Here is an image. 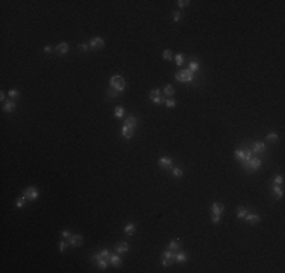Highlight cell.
Returning <instances> with one entry per match:
<instances>
[{"label": "cell", "instance_id": "cell-9", "mask_svg": "<svg viewBox=\"0 0 285 273\" xmlns=\"http://www.w3.org/2000/svg\"><path fill=\"white\" fill-rule=\"evenodd\" d=\"M158 165L161 168H171L173 167V159L170 156H161L158 159Z\"/></svg>", "mask_w": 285, "mask_h": 273}, {"label": "cell", "instance_id": "cell-2", "mask_svg": "<svg viewBox=\"0 0 285 273\" xmlns=\"http://www.w3.org/2000/svg\"><path fill=\"white\" fill-rule=\"evenodd\" d=\"M109 85H111V88H115L117 91L123 93V91H124V87H126V82H124V79H123L122 76L114 75L112 78L109 79Z\"/></svg>", "mask_w": 285, "mask_h": 273}, {"label": "cell", "instance_id": "cell-36", "mask_svg": "<svg viewBox=\"0 0 285 273\" xmlns=\"http://www.w3.org/2000/svg\"><path fill=\"white\" fill-rule=\"evenodd\" d=\"M8 97H9V99H18V97H20V93H18L17 90H9Z\"/></svg>", "mask_w": 285, "mask_h": 273}, {"label": "cell", "instance_id": "cell-45", "mask_svg": "<svg viewBox=\"0 0 285 273\" xmlns=\"http://www.w3.org/2000/svg\"><path fill=\"white\" fill-rule=\"evenodd\" d=\"M220 217L221 216H218V214H212V219H211L212 223H220Z\"/></svg>", "mask_w": 285, "mask_h": 273}, {"label": "cell", "instance_id": "cell-24", "mask_svg": "<svg viewBox=\"0 0 285 273\" xmlns=\"http://www.w3.org/2000/svg\"><path fill=\"white\" fill-rule=\"evenodd\" d=\"M135 229H137V226H135L133 223H127V225L124 226V234L133 235V234H135Z\"/></svg>", "mask_w": 285, "mask_h": 273}, {"label": "cell", "instance_id": "cell-31", "mask_svg": "<svg viewBox=\"0 0 285 273\" xmlns=\"http://www.w3.org/2000/svg\"><path fill=\"white\" fill-rule=\"evenodd\" d=\"M68 246H70V243H68V240H65V238H62V240L59 241V250H61V252H65Z\"/></svg>", "mask_w": 285, "mask_h": 273}, {"label": "cell", "instance_id": "cell-25", "mask_svg": "<svg viewBox=\"0 0 285 273\" xmlns=\"http://www.w3.org/2000/svg\"><path fill=\"white\" fill-rule=\"evenodd\" d=\"M137 123H138V120H137V117H133V116L127 117L126 118V121H124V124H127V126H130V127H133V129H135Z\"/></svg>", "mask_w": 285, "mask_h": 273}, {"label": "cell", "instance_id": "cell-22", "mask_svg": "<svg viewBox=\"0 0 285 273\" xmlns=\"http://www.w3.org/2000/svg\"><path fill=\"white\" fill-rule=\"evenodd\" d=\"M168 249H170V250H179V249H181V241L176 240V238L171 240V241L168 243Z\"/></svg>", "mask_w": 285, "mask_h": 273}, {"label": "cell", "instance_id": "cell-32", "mask_svg": "<svg viewBox=\"0 0 285 273\" xmlns=\"http://www.w3.org/2000/svg\"><path fill=\"white\" fill-rule=\"evenodd\" d=\"M273 185H284V176H282V175L275 176V178H273Z\"/></svg>", "mask_w": 285, "mask_h": 273}, {"label": "cell", "instance_id": "cell-34", "mask_svg": "<svg viewBox=\"0 0 285 273\" xmlns=\"http://www.w3.org/2000/svg\"><path fill=\"white\" fill-rule=\"evenodd\" d=\"M174 61H176V65H179V67H181V65L184 64V61H185V56L179 53V55H176V56H174Z\"/></svg>", "mask_w": 285, "mask_h": 273}, {"label": "cell", "instance_id": "cell-10", "mask_svg": "<svg viewBox=\"0 0 285 273\" xmlns=\"http://www.w3.org/2000/svg\"><path fill=\"white\" fill-rule=\"evenodd\" d=\"M244 220L247 223H250V225H256V223L261 222V216H259V214H250V212H247Z\"/></svg>", "mask_w": 285, "mask_h": 273}, {"label": "cell", "instance_id": "cell-41", "mask_svg": "<svg viewBox=\"0 0 285 273\" xmlns=\"http://www.w3.org/2000/svg\"><path fill=\"white\" fill-rule=\"evenodd\" d=\"M234 155H235V158H237L238 161H241V158H243V149H237Z\"/></svg>", "mask_w": 285, "mask_h": 273}, {"label": "cell", "instance_id": "cell-38", "mask_svg": "<svg viewBox=\"0 0 285 273\" xmlns=\"http://www.w3.org/2000/svg\"><path fill=\"white\" fill-rule=\"evenodd\" d=\"M182 17H184V15H182L181 11H174V12H173V20H174V21H181Z\"/></svg>", "mask_w": 285, "mask_h": 273}, {"label": "cell", "instance_id": "cell-16", "mask_svg": "<svg viewBox=\"0 0 285 273\" xmlns=\"http://www.w3.org/2000/svg\"><path fill=\"white\" fill-rule=\"evenodd\" d=\"M96 263H97V269H100V270H105L109 266V260L108 258H99V260H96Z\"/></svg>", "mask_w": 285, "mask_h": 273}, {"label": "cell", "instance_id": "cell-21", "mask_svg": "<svg viewBox=\"0 0 285 273\" xmlns=\"http://www.w3.org/2000/svg\"><path fill=\"white\" fill-rule=\"evenodd\" d=\"M272 191L275 193V196H276L278 199H281V197L284 196V188H282V185H273V187H272Z\"/></svg>", "mask_w": 285, "mask_h": 273}, {"label": "cell", "instance_id": "cell-7", "mask_svg": "<svg viewBox=\"0 0 285 273\" xmlns=\"http://www.w3.org/2000/svg\"><path fill=\"white\" fill-rule=\"evenodd\" d=\"M149 97H150V100H152L153 103H156V105H159V103H163V102H164V99L161 97V91H159V90H156V88L150 91Z\"/></svg>", "mask_w": 285, "mask_h": 273}, {"label": "cell", "instance_id": "cell-29", "mask_svg": "<svg viewBox=\"0 0 285 273\" xmlns=\"http://www.w3.org/2000/svg\"><path fill=\"white\" fill-rule=\"evenodd\" d=\"M252 158V150L250 149H243V158L240 162H244V161H249Z\"/></svg>", "mask_w": 285, "mask_h": 273}, {"label": "cell", "instance_id": "cell-18", "mask_svg": "<svg viewBox=\"0 0 285 273\" xmlns=\"http://www.w3.org/2000/svg\"><path fill=\"white\" fill-rule=\"evenodd\" d=\"M14 109H15V103H14V102L6 100V102L3 103V111H5V113H12Z\"/></svg>", "mask_w": 285, "mask_h": 273}, {"label": "cell", "instance_id": "cell-12", "mask_svg": "<svg viewBox=\"0 0 285 273\" xmlns=\"http://www.w3.org/2000/svg\"><path fill=\"white\" fill-rule=\"evenodd\" d=\"M127 250H129V243H127V241H122V243H117V244H115V252H117L119 255L126 253Z\"/></svg>", "mask_w": 285, "mask_h": 273}, {"label": "cell", "instance_id": "cell-19", "mask_svg": "<svg viewBox=\"0 0 285 273\" xmlns=\"http://www.w3.org/2000/svg\"><path fill=\"white\" fill-rule=\"evenodd\" d=\"M109 255H111V253H109V250H108V249H102V250H100L99 253H96L93 258H94V261H96V260H99V258H108V260H109Z\"/></svg>", "mask_w": 285, "mask_h": 273}, {"label": "cell", "instance_id": "cell-4", "mask_svg": "<svg viewBox=\"0 0 285 273\" xmlns=\"http://www.w3.org/2000/svg\"><path fill=\"white\" fill-rule=\"evenodd\" d=\"M174 250H164L163 252V260H161V263H163V266H165V267H170L176 260H174Z\"/></svg>", "mask_w": 285, "mask_h": 273}, {"label": "cell", "instance_id": "cell-35", "mask_svg": "<svg viewBox=\"0 0 285 273\" xmlns=\"http://www.w3.org/2000/svg\"><path fill=\"white\" fill-rule=\"evenodd\" d=\"M267 141L276 143V141H278V134H276V132H270V134L267 135Z\"/></svg>", "mask_w": 285, "mask_h": 273}, {"label": "cell", "instance_id": "cell-30", "mask_svg": "<svg viewBox=\"0 0 285 273\" xmlns=\"http://www.w3.org/2000/svg\"><path fill=\"white\" fill-rule=\"evenodd\" d=\"M164 93H165V96L173 97V94H174V88H173V85H165V87H164Z\"/></svg>", "mask_w": 285, "mask_h": 273}, {"label": "cell", "instance_id": "cell-27", "mask_svg": "<svg viewBox=\"0 0 285 273\" xmlns=\"http://www.w3.org/2000/svg\"><path fill=\"white\" fill-rule=\"evenodd\" d=\"M171 173L174 178H182L184 176V170L181 167H171Z\"/></svg>", "mask_w": 285, "mask_h": 273}, {"label": "cell", "instance_id": "cell-3", "mask_svg": "<svg viewBox=\"0 0 285 273\" xmlns=\"http://www.w3.org/2000/svg\"><path fill=\"white\" fill-rule=\"evenodd\" d=\"M174 79L177 80V82H193L194 80V73L193 72H190V70H181V72H177L176 75H174Z\"/></svg>", "mask_w": 285, "mask_h": 273}, {"label": "cell", "instance_id": "cell-8", "mask_svg": "<svg viewBox=\"0 0 285 273\" xmlns=\"http://www.w3.org/2000/svg\"><path fill=\"white\" fill-rule=\"evenodd\" d=\"M90 47L91 49H103L105 47V39L100 37H94L90 39Z\"/></svg>", "mask_w": 285, "mask_h": 273}, {"label": "cell", "instance_id": "cell-43", "mask_svg": "<svg viewBox=\"0 0 285 273\" xmlns=\"http://www.w3.org/2000/svg\"><path fill=\"white\" fill-rule=\"evenodd\" d=\"M78 49H79V50H82V52H88L90 44H79V46H78Z\"/></svg>", "mask_w": 285, "mask_h": 273}, {"label": "cell", "instance_id": "cell-6", "mask_svg": "<svg viewBox=\"0 0 285 273\" xmlns=\"http://www.w3.org/2000/svg\"><path fill=\"white\" fill-rule=\"evenodd\" d=\"M250 150H252V153H264L267 150V146L264 144V141H255Z\"/></svg>", "mask_w": 285, "mask_h": 273}, {"label": "cell", "instance_id": "cell-14", "mask_svg": "<svg viewBox=\"0 0 285 273\" xmlns=\"http://www.w3.org/2000/svg\"><path fill=\"white\" fill-rule=\"evenodd\" d=\"M211 211H212V214H218V216H221V214H223V211H225V206H223V203L215 202V203H212Z\"/></svg>", "mask_w": 285, "mask_h": 273}, {"label": "cell", "instance_id": "cell-47", "mask_svg": "<svg viewBox=\"0 0 285 273\" xmlns=\"http://www.w3.org/2000/svg\"><path fill=\"white\" fill-rule=\"evenodd\" d=\"M5 99H6V94H5V91H2V93H0V100H2V102H6Z\"/></svg>", "mask_w": 285, "mask_h": 273}, {"label": "cell", "instance_id": "cell-17", "mask_svg": "<svg viewBox=\"0 0 285 273\" xmlns=\"http://www.w3.org/2000/svg\"><path fill=\"white\" fill-rule=\"evenodd\" d=\"M68 49H70V47H68V44H67V42H61V44H58V46H56V49H55V50H56L58 53H61V55H65V53L68 52Z\"/></svg>", "mask_w": 285, "mask_h": 273}, {"label": "cell", "instance_id": "cell-20", "mask_svg": "<svg viewBox=\"0 0 285 273\" xmlns=\"http://www.w3.org/2000/svg\"><path fill=\"white\" fill-rule=\"evenodd\" d=\"M174 260H176L177 263H187V261H188V255H187L185 252H177V253L174 255Z\"/></svg>", "mask_w": 285, "mask_h": 273}, {"label": "cell", "instance_id": "cell-37", "mask_svg": "<svg viewBox=\"0 0 285 273\" xmlns=\"http://www.w3.org/2000/svg\"><path fill=\"white\" fill-rule=\"evenodd\" d=\"M108 96H109V97H119V96H120V91H117L115 88H109V90H108Z\"/></svg>", "mask_w": 285, "mask_h": 273}, {"label": "cell", "instance_id": "cell-1", "mask_svg": "<svg viewBox=\"0 0 285 273\" xmlns=\"http://www.w3.org/2000/svg\"><path fill=\"white\" fill-rule=\"evenodd\" d=\"M261 164H262V161L258 156H252L249 161L241 162V165H243V168H244L246 172H255V170H258L261 167Z\"/></svg>", "mask_w": 285, "mask_h": 273}, {"label": "cell", "instance_id": "cell-46", "mask_svg": "<svg viewBox=\"0 0 285 273\" xmlns=\"http://www.w3.org/2000/svg\"><path fill=\"white\" fill-rule=\"evenodd\" d=\"M44 52H46V53H52V52H53V47H52V46H46V47H44Z\"/></svg>", "mask_w": 285, "mask_h": 273}, {"label": "cell", "instance_id": "cell-11", "mask_svg": "<svg viewBox=\"0 0 285 273\" xmlns=\"http://www.w3.org/2000/svg\"><path fill=\"white\" fill-rule=\"evenodd\" d=\"M82 241H83V237H82V235H71V237L68 238V243H70V246H73V247H79L82 244Z\"/></svg>", "mask_w": 285, "mask_h": 273}, {"label": "cell", "instance_id": "cell-39", "mask_svg": "<svg viewBox=\"0 0 285 273\" xmlns=\"http://www.w3.org/2000/svg\"><path fill=\"white\" fill-rule=\"evenodd\" d=\"M24 203H26V197H20V199H17V208H23L24 206Z\"/></svg>", "mask_w": 285, "mask_h": 273}, {"label": "cell", "instance_id": "cell-23", "mask_svg": "<svg viewBox=\"0 0 285 273\" xmlns=\"http://www.w3.org/2000/svg\"><path fill=\"white\" fill-rule=\"evenodd\" d=\"M247 212H249V208H247V206H240V208L237 209V217H238V219H244L246 216H247Z\"/></svg>", "mask_w": 285, "mask_h": 273}, {"label": "cell", "instance_id": "cell-40", "mask_svg": "<svg viewBox=\"0 0 285 273\" xmlns=\"http://www.w3.org/2000/svg\"><path fill=\"white\" fill-rule=\"evenodd\" d=\"M165 106H167V108H174V106H176V100H173V99L165 100Z\"/></svg>", "mask_w": 285, "mask_h": 273}, {"label": "cell", "instance_id": "cell-42", "mask_svg": "<svg viewBox=\"0 0 285 273\" xmlns=\"http://www.w3.org/2000/svg\"><path fill=\"white\" fill-rule=\"evenodd\" d=\"M176 3H177V6H179V8H185V6H187L190 2H188V0H177Z\"/></svg>", "mask_w": 285, "mask_h": 273}, {"label": "cell", "instance_id": "cell-33", "mask_svg": "<svg viewBox=\"0 0 285 273\" xmlns=\"http://www.w3.org/2000/svg\"><path fill=\"white\" fill-rule=\"evenodd\" d=\"M163 58L165 59V61H171V59H173V53H171V50H168V49H167V50H164V52H163Z\"/></svg>", "mask_w": 285, "mask_h": 273}, {"label": "cell", "instance_id": "cell-26", "mask_svg": "<svg viewBox=\"0 0 285 273\" xmlns=\"http://www.w3.org/2000/svg\"><path fill=\"white\" fill-rule=\"evenodd\" d=\"M199 68H200V65H199V62H197V59H193V61H190V72H199Z\"/></svg>", "mask_w": 285, "mask_h": 273}, {"label": "cell", "instance_id": "cell-15", "mask_svg": "<svg viewBox=\"0 0 285 273\" xmlns=\"http://www.w3.org/2000/svg\"><path fill=\"white\" fill-rule=\"evenodd\" d=\"M109 263H111V266H114V267H120V266H122V258H120V255H119V253L109 255Z\"/></svg>", "mask_w": 285, "mask_h": 273}, {"label": "cell", "instance_id": "cell-28", "mask_svg": "<svg viewBox=\"0 0 285 273\" xmlns=\"http://www.w3.org/2000/svg\"><path fill=\"white\" fill-rule=\"evenodd\" d=\"M123 116H124V108H123V106H115V109H114V117L122 118Z\"/></svg>", "mask_w": 285, "mask_h": 273}, {"label": "cell", "instance_id": "cell-44", "mask_svg": "<svg viewBox=\"0 0 285 273\" xmlns=\"http://www.w3.org/2000/svg\"><path fill=\"white\" fill-rule=\"evenodd\" d=\"M61 235H62V238H65V240H68V238L71 237V235H70V231H68V229H64V231L61 232Z\"/></svg>", "mask_w": 285, "mask_h": 273}, {"label": "cell", "instance_id": "cell-13", "mask_svg": "<svg viewBox=\"0 0 285 273\" xmlns=\"http://www.w3.org/2000/svg\"><path fill=\"white\" fill-rule=\"evenodd\" d=\"M122 135L124 137V138H132L133 137V127H130V126H127V124H123L122 127Z\"/></svg>", "mask_w": 285, "mask_h": 273}, {"label": "cell", "instance_id": "cell-5", "mask_svg": "<svg viewBox=\"0 0 285 273\" xmlns=\"http://www.w3.org/2000/svg\"><path fill=\"white\" fill-rule=\"evenodd\" d=\"M38 196H40V193L35 187H27L23 193V197H26V200H37Z\"/></svg>", "mask_w": 285, "mask_h": 273}]
</instances>
